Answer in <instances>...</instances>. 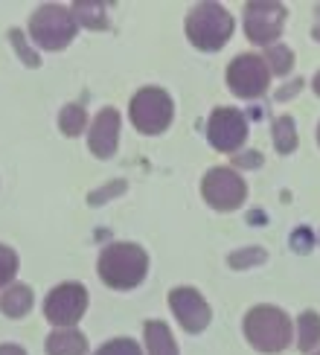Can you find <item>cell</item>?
Instances as JSON below:
<instances>
[{"label": "cell", "instance_id": "5bb4252c", "mask_svg": "<svg viewBox=\"0 0 320 355\" xmlns=\"http://www.w3.org/2000/svg\"><path fill=\"white\" fill-rule=\"evenodd\" d=\"M145 347H149V355H178L175 338H172V332H169V327L163 320L145 323Z\"/></svg>", "mask_w": 320, "mask_h": 355}, {"label": "cell", "instance_id": "2e32d148", "mask_svg": "<svg viewBox=\"0 0 320 355\" xmlns=\"http://www.w3.org/2000/svg\"><path fill=\"white\" fill-rule=\"evenodd\" d=\"M297 344L303 352H312L320 344V315L317 312H303L297 320Z\"/></svg>", "mask_w": 320, "mask_h": 355}, {"label": "cell", "instance_id": "9a60e30c", "mask_svg": "<svg viewBox=\"0 0 320 355\" xmlns=\"http://www.w3.org/2000/svg\"><path fill=\"white\" fill-rule=\"evenodd\" d=\"M0 309H3L9 318H24L29 309H33V288L12 286L9 291H3V297H0Z\"/></svg>", "mask_w": 320, "mask_h": 355}, {"label": "cell", "instance_id": "8fae6325", "mask_svg": "<svg viewBox=\"0 0 320 355\" xmlns=\"http://www.w3.org/2000/svg\"><path fill=\"white\" fill-rule=\"evenodd\" d=\"M169 306H172V312L178 315L181 320V327L186 332H201V329H207V323H210V306L204 303V297L195 291V288H175L169 294Z\"/></svg>", "mask_w": 320, "mask_h": 355}, {"label": "cell", "instance_id": "4316f807", "mask_svg": "<svg viewBox=\"0 0 320 355\" xmlns=\"http://www.w3.org/2000/svg\"><path fill=\"white\" fill-rule=\"evenodd\" d=\"M0 355H26L21 347H15V344H3L0 347Z\"/></svg>", "mask_w": 320, "mask_h": 355}, {"label": "cell", "instance_id": "484cf974", "mask_svg": "<svg viewBox=\"0 0 320 355\" xmlns=\"http://www.w3.org/2000/svg\"><path fill=\"white\" fill-rule=\"evenodd\" d=\"M236 164H242V166H259L262 157L259 155H245V157H236Z\"/></svg>", "mask_w": 320, "mask_h": 355}, {"label": "cell", "instance_id": "603a6c76", "mask_svg": "<svg viewBox=\"0 0 320 355\" xmlns=\"http://www.w3.org/2000/svg\"><path fill=\"white\" fill-rule=\"evenodd\" d=\"M262 259H265V250L247 248V250H239V254H233V257H230V265H233V268H247L251 262H262Z\"/></svg>", "mask_w": 320, "mask_h": 355}, {"label": "cell", "instance_id": "83f0119b", "mask_svg": "<svg viewBox=\"0 0 320 355\" xmlns=\"http://www.w3.org/2000/svg\"><path fill=\"white\" fill-rule=\"evenodd\" d=\"M314 38L320 41V6L314 9Z\"/></svg>", "mask_w": 320, "mask_h": 355}, {"label": "cell", "instance_id": "f1b7e54d", "mask_svg": "<svg viewBox=\"0 0 320 355\" xmlns=\"http://www.w3.org/2000/svg\"><path fill=\"white\" fill-rule=\"evenodd\" d=\"M314 94L320 96V73H317V76H314Z\"/></svg>", "mask_w": 320, "mask_h": 355}, {"label": "cell", "instance_id": "9c48e42d", "mask_svg": "<svg viewBox=\"0 0 320 355\" xmlns=\"http://www.w3.org/2000/svg\"><path fill=\"white\" fill-rule=\"evenodd\" d=\"M285 24V6L280 3H247L245 6V33L254 44H271L283 33Z\"/></svg>", "mask_w": 320, "mask_h": 355}, {"label": "cell", "instance_id": "44dd1931", "mask_svg": "<svg viewBox=\"0 0 320 355\" xmlns=\"http://www.w3.org/2000/svg\"><path fill=\"white\" fill-rule=\"evenodd\" d=\"M15 271H18V257H15V250H12V248L0 245V286L12 283Z\"/></svg>", "mask_w": 320, "mask_h": 355}, {"label": "cell", "instance_id": "ac0fdd59", "mask_svg": "<svg viewBox=\"0 0 320 355\" xmlns=\"http://www.w3.org/2000/svg\"><path fill=\"white\" fill-rule=\"evenodd\" d=\"M265 64H268V70H274L276 76H285V73L294 67V53H291L285 44H271V47L265 50Z\"/></svg>", "mask_w": 320, "mask_h": 355}, {"label": "cell", "instance_id": "ba28073f", "mask_svg": "<svg viewBox=\"0 0 320 355\" xmlns=\"http://www.w3.org/2000/svg\"><path fill=\"white\" fill-rule=\"evenodd\" d=\"M201 192H204V198H207V204L215 207V210H236L247 198V187L242 181V175L233 169H224V166L210 169L204 175Z\"/></svg>", "mask_w": 320, "mask_h": 355}, {"label": "cell", "instance_id": "f546056e", "mask_svg": "<svg viewBox=\"0 0 320 355\" xmlns=\"http://www.w3.org/2000/svg\"><path fill=\"white\" fill-rule=\"evenodd\" d=\"M317 140H320V125H317Z\"/></svg>", "mask_w": 320, "mask_h": 355}, {"label": "cell", "instance_id": "52a82bcc", "mask_svg": "<svg viewBox=\"0 0 320 355\" xmlns=\"http://www.w3.org/2000/svg\"><path fill=\"white\" fill-rule=\"evenodd\" d=\"M87 309V291L79 283H62L50 291L47 303H44V315L58 329H73V323H79Z\"/></svg>", "mask_w": 320, "mask_h": 355}, {"label": "cell", "instance_id": "6da1fadb", "mask_svg": "<svg viewBox=\"0 0 320 355\" xmlns=\"http://www.w3.org/2000/svg\"><path fill=\"white\" fill-rule=\"evenodd\" d=\"M145 268H149V257L140 245H131V242H116L108 245L99 257V277L102 283L111 286V288H134L143 283Z\"/></svg>", "mask_w": 320, "mask_h": 355}, {"label": "cell", "instance_id": "cb8c5ba5", "mask_svg": "<svg viewBox=\"0 0 320 355\" xmlns=\"http://www.w3.org/2000/svg\"><path fill=\"white\" fill-rule=\"evenodd\" d=\"M125 189V184L120 181V184H111L108 189H102V192H94V196H91V204H102V201H105V196H111V192H123Z\"/></svg>", "mask_w": 320, "mask_h": 355}, {"label": "cell", "instance_id": "d4e9b609", "mask_svg": "<svg viewBox=\"0 0 320 355\" xmlns=\"http://www.w3.org/2000/svg\"><path fill=\"white\" fill-rule=\"evenodd\" d=\"M294 250H303V254H305V250H309V233H294Z\"/></svg>", "mask_w": 320, "mask_h": 355}, {"label": "cell", "instance_id": "7a4b0ae2", "mask_svg": "<svg viewBox=\"0 0 320 355\" xmlns=\"http://www.w3.org/2000/svg\"><path fill=\"white\" fill-rule=\"evenodd\" d=\"M245 335L259 352H283L291 344V320L276 306H256L245 318Z\"/></svg>", "mask_w": 320, "mask_h": 355}, {"label": "cell", "instance_id": "ffe728a7", "mask_svg": "<svg viewBox=\"0 0 320 355\" xmlns=\"http://www.w3.org/2000/svg\"><path fill=\"white\" fill-rule=\"evenodd\" d=\"M58 125H62V131H64L67 137L82 135V128L87 125V114H85V108H79V105H67V108L62 111V116H58Z\"/></svg>", "mask_w": 320, "mask_h": 355}, {"label": "cell", "instance_id": "e0dca14e", "mask_svg": "<svg viewBox=\"0 0 320 355\" xmlns=\"http://www.w3.org/2000/svg\"><path fill=\"white\" fill-rule=\"evenodd\" d=\"M70 12H73V21L91 26V29H102L108 24V15H105V6L102 3H87V0H79V3H73Z\"/></svg>", "mask_w": 320, "mask_h": 355}, {"label": "cell", "instance_id": "277c9868", "mask_svg": "<svg viewBox=\"0 0 320 355\" xmlns=\"http://www.w3.org/2000/svg\"><path fill=\"white\" fill-rule=\"evenodd\" d=\"M76 21H73V12L64 6H41L33 18H29V35L38 47L44 50H62L76 35Z\"/></svg>", "mask_w": 320, "mask_h": 355}, {"label": "cell", "instance_id": "7402d4cb", "mask_svg": "<svg viewBox=\"0 0 320 355\" xmlns=\"http://www.w3.org/2000/svg\"><path fill=\"white\" fill-rule=\"evenodd\" d=\"M96 355H143V352L134 341H128V338H116V341H108Z\"/></svg>", "mask_w": 320, "mask_h": 355}, {"label": "cell", "instance_id": "4dcf8cb0", "mask_svg": "<svg viewBox=\"0 0 320 355\" xmlns=\"http://www.w3.org/2000/svg\"><path fill=\"white\" fill-rule=\"evenodd\" d=\"M317 355H320V352H317Z\"/></svg>", "mask_w": 320, "mask_h": 355}, {"label": "cell", "instance_id": "8992f818", "mask_svg": "<svg viewBox=\"0 0 320 355\" xmlns=\"http://www.w3.org/2000/svg\"><path fill=\"white\" fill-rule=\"evenodd\" d=\"M227 85H230V91L236 96H242V99L262 96L271 85V70L265 64V58L242 53L236 62L227 67Z\"/></svg>", "mask_w": 320, "mask_h": 355}, {"label": "cell", "instance_id": "d6986e66", "mask_svg": "<svg viewBox=\"0 0 320 355\" xmlns=\"http://www.w3.org/2000/svg\"><path fill=\"white\" fill-rule=\"evenodd\" d=\"M274 143H276V152H294L297 146V128L291 116H280L274 123Z\"/></svg>", "mask_w": 320, "mask_h": 355}, {"label": "cell", "instance_id": "7c38bea8", "mask_svg": "<svg viewBox=\"0 0 320 355\" xmlns=\"http://www.w3.org/2000/svg\"><path fill=\"white\" fill-rule=\"evenodd\" d=\"M116 143H120V114L114 108H102L91 123L87 146H91V152L96 157H111L116 152Z\"/></svg>", "mask_w": 320, "mask_h": 355}, {"label": "cell", "instance_id": "30bf717a", "mask_svg": "<svg viewBox=\"0 0 320 355\" xmlns=\"http://www.w3.org/2000/svg\"><path fill=\"white\" fill-rule=\"evenodd\" d=\"M210 143L218 152H236L239 146L247 140V120L236 111V108H218L210 116Z\"/></svg>", "mask_w": 320, "mask_h": 355}, {"label": "cell", "instance_id": "3957f363", "mask_svg": "<svg viewBox=\"0 0 320 355\" xmlns=\"http://www.w3.org/2000/svg\"><path fill=\"white\" fill-rule=\"evenodd\" d=\"M186 35L198 50L215 53L222 50L233 35V18L218 3H198L186 18Z\"/></svg>", "mask_w": 320, "mask_h": 355}, {"label": "cell", "instance_id": "5b68a950", "mask_svg": "<svg viewBox=\"0 0 320 355\" xmlns=\"http://www.w3.org/2000/svg\"><path fill=\"white\" fill-rule=\"evenodd\" d=\"M172 114H175L172 99L160 87H143L131 99V123L143 135H160V131H166L172 123Z\"/></svg>", "mask_w": 320, "mask_h": 355}, {"label": "cell", "instance_id": "4fadbf2b", "mask_svg": "<svg viewBox=\"0 0 320 355\" xmlns=\"http://www.w3.org/2000/svg\"><path fill=\"white\" fill-rule=\"evenodd\" d=\"M87 341L79 329H55L47 338V352L50 355H85Z\"/></svg>", "mask_w": 320, "mask_h": 355}]
</instances>
